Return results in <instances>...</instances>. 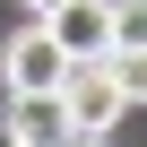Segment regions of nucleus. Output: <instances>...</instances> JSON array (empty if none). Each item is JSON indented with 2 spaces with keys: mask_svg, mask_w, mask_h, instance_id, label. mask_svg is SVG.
Returning <instances> with one entry per match:
<instances>
[{
  "mask_svg": "<svg viewBox=\"0 0 147 147\" xmlns=\"http://www.w3.org/2000/svg\"><path fill=\"white\" fill-rule=\"evenodd\" d=\"M113 78L130 104H147V43H113Z\"/></svg>",
  "mask_w": 147,
  "mask_h": 147,
  "instance_id": "5",
  "label": "nucleus"
},
{
  "mask_svg": "<svg viewBox=\"0 0 147 147\" xmlns=\"http://www.w3.org/2000/svg\"><path fill=\"white\" fill-rule=\"evenodd\" d=\"M43 26L69 43V61H113V0H69V9H52Z\"/></svg>",
  "mask_w": 147,
  "mask_h": 147,
  "instance_id": "4",
  "label": "nucleus"
},
{
  "mask_svg": "<svg viewBox=\"0 0 147 147\" xmlns=\"http://www.w3.org/2000/svg\"><path fill=\"white\" fill-rule=\"evenodd\" d=\"M0 78H9V95H52L61 78H69V43L35 18V26H18L9 35V52H0Z\"/></svg>",
  "mask_w": 147,
  "mask_h": 147,
  "instance_id": "1",
  "label": "nucleus"
},
{
  "mask_svg": "<svg viewBox=\"0 0 147 147\" xmlns=\"http://www.w3.org/2000/svg\"><path fill=\"white\" fill-rule=\"evenodd\" d=\"M61 95H69V121H78V138H113V121L130 113V95H121V78H113V61H69Z\"/></svg>",
  "mask_w": 147,
  "mask_h": 147,
  "instance_id": "2",
  "label": "nucleus"
},
{
  "mask_svg": "<svg viewBox=\"0 0 147 147\" xmlns=\"http://www.w3.org/2000/svg\"><path fill=\"white\" fill-rule=\"evenodd\" d=\"M0 130H9V147H69L78 138V121H69V95H9V113H0Z\"/></svg>",
  "mask_w": 147,
  "mask_h": 147,
  "instance_id": "3",
  "label": "nucleus"
},
{
  "mask_svg": "<svg viewBox=\"0 0 147 147\" xmlns=\"http://www.w3.org/2000/svg\"><path fill=\"white\" fill-rule=\"evenodd\" d=\"M18 9H26V18H52V9H69V0H18Z\"/></svg>",
  "mask_w": 147,
  "mask_h": 147,
  "instance_id": "7",
  "label": "nucleus"
},
{
  "mask_svg": "<svg viewBox=\"0 0 147 147\" xmlns=\"http://www.w3.org/2000/svg\"><path fill=\"white\" fill-rule=\"evenodd\" d=\"M113 43H147V0H113Z\"/></svg>",
  "mask_w": 147,
  "mask_h": 147,
  "instance_id": "6",
  "label": "nucleus"
},
{
  "mask_svg": "<svg viewBox=\"0 0 147 147\" xmlns=\"http://www.w3.org/2000/svg\"><path fill=\"white\" fill-rule=\"evenodd\" d=\"M69 147H113V138H69Z\"/></svg>",
  "mask_w": 147,
  "mask_h": 147,
  "instance_id": "8",
  "label": "nucleus"
}]
</instances>
